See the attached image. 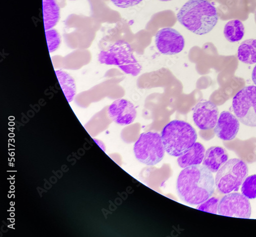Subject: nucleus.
I'll return each instance as SVG.
<instances>
[{"mask_svg":"<svg viewBox=\"0 0 256 237\" xmlns=\"http://www.w3.org/2000/svg\"><path fill=\"white\" fill-rule=\"evenodd\" d=\"M216 181L208 169L197 165L182 169L178 178V196L184 202L191 205H199L214 193Z\"/></svg>","mask_w":256,"mask_h":237,"instance_id":"f257e3e1","label":"nucleus"},{"mask_svg":"<svg viewBox=\"0 0 256 237\" xmlns=\"http://www.w3.org/2000/svg\"><path fill=\"white\" fill-rule=\"evenodd\" d=\"M179 23L198 35L208 34L218 23L217 10L206 0H189L177 15Z\"/></svg>","mask_w":256,"mask_h":237,"instance_id":"f03ea898","label":"nucleus"},{"mask_svg":"<svg viewBox=\"0 0 256 237\" xmlns=\"http://www.w3.org/2000/svg\"><path fill=\"white\" fill-rule=\"evenodd\" d=\"M161 137L166 152L176 157L185 154L198 139L194 127L188 122L178 120L168 123L162 129Z\"/></svg>","mask_w":256,"mask_h":237,"instance_id":"7ed1b4c3","label":"nucleus"},{"mask_svg":"<svg viewBox=\"0 0 256 237\" xmlns=\"http://www.w3.org/2000/svg\"><path fill=\"white\" fill-rule=\"evenodd\" d=\"M98 59L101 64L117 66L124 73L134 77L142 70L130 45L124 40L118 41L108 50L100 51Z\"/></svg>","mask_w":256,"mask_h":237,"instance_id":"20e7f679","label":"nucleus"},{"mask_svg":"<svg viewBox=\"0 0 256 237\" xmlns=\"http://www.w3.org/2000/svg\"><path fill=\"white\" fill-rule=\"evenodd\" d=\"M248 173L247 164L243 160L234 158L228 160L218 170L216 185L222 194L238 191Z\"/></svg>","mask_w":256,"mask_h":237,"instance_id":"39448f33","label":"nucleus"},{"mask_svg":"<svg viewBox=\"0 0 256 237\" xmlns=\"http://www.w3.org/2000/svg\"><path fill=\"white\" fill-rule=\"evenodd\" d=\"M134 150L136 159L149 166L162 161L166 152L161 135L154 132L140 134L134 144Z\"/></svg>","mask_w":256,"mask_h":237,"instance_id":"423d86ee","label":"nucleus"},{"mask_svg":"<svg viewBox=\"0 0 256 237\" xmlns=\"http://www.w3.org/2000/svg\"><path fill=\"white\" fill-rule=\"evenodd\" d=\"M234 114L244 125L256 127V86H246L232 99Z\"/></svg>","mask_w":256,"mask_h":237,"instance_id":"0eeeda50","label":"nucleus"},{"mask_svg":"<svg viewBox=\"0 0 256 237\" xmlns=\"http://www.w3.org/2000/svg\"><path fill=\"white\" fill-rule=\"evenodd\" d=\"M218 213L224 216L249 219L252 213V208L248 199L242 193L230 192L220 201Z\"/></svg>","mask_w":256,"mask_h":237,"instance_id":"6e6552de","label":"nucleus"},{"mask_svg":"<svg viewBox=\"0 0 256 237\" xmlns=\"http://www.w3.org/2000/svg\"><path fill=\"white\" fill-rule=\"evenodd\" d=\"M156 45L161 54L174 55L182 51L185 46V40L178 31L166 28L160 30L156 34Z\"/></svg>","mask_w":256,"mask_h":237,"instance_id":"1a4fd4ad","label":"nucleus"},{"mask_svg":"<svg viewBox=\"0 0 256 237\" xmlns=\"http://www.w3.org/2000/svg\"><path fill=\"white\" fill-rule=\"evenodd\" d=\"M218 106L212 101L201 100L193 109V119L201 130L206 131L214 128L218 120Z\"/></svg>","mask_w":256,"mask_h":237,"instance_id":"9d476101","label":"nucleus"},{"mask_svg":"<svg viewBox=\"0 0 256 237\" xmlns=\"http://www.w3.org/2000/svg\"><path fill=\"white\" fill-rule=\"evenodd\" d=\"M108 114L113 121L120 125L132 123L137 116L136 107L124 99L115 100L108 108Z\"/></svg>","mask_w":256,"mask_h":237,"instance_id":"9b49d317","label":"nucleus"},{"mask_svg":"<svg viewBox=\"0 0 256 237\" xmlns=\"http://www.w3.org/2000/svg\"><path fill=\"white\" fill-rule=\"evenodd\" d=\"M240 128L238 118L228 111L222 112L214 128L216 135L224 141H230L236 138Z\"/></svg>","mask_w":256,"mask_h":237,"instance_id":"f8f14e48","label":"nucleus"},{"mask_svg":"<svg viewBox=\"0 0 256 237\" xmlns=\"http://www.w3.org/2000/svg\"><path fill=\"white\" fill-rule=\"evenodd\" d=\"M228 159V155L224 148L220 146H212L206 151L202 165L212 173H216Z\"/></svg>","mask_w":256,"mask_h":237,"instance_id":"ddd939ff","label":"nucleus"},{"mask_svg":"<svg viewBox=\"0 0 256 237\" xmlns=\"http://www.w3.org/2000/svg\"><path fill=\"white\" fill-rule=\"evenodd\" d=\"M206 149L204 146L196 142L187 152L178 159V165L182 168L200 165L203 161Z\"/></svg>","mask_w":256,"mask_h":237,"instance_id":"4468645a","label":"nucleus"},{"mask_svg":"<svg viewBox=\"0 0 256 237\" xmlns=\"http://www.w3.org/2000/svg\"><path fill=\"white\" fill-rule=\"evenodd\" d=\"M45 30L54 29L60 19V8L56 0H42Z\"/></svg>","mask_w":256,"mask_h":237,"instance_id":"2eb2a0df","label":"nucleus"},{"mask_svg":"<svg viewBox=\"0 0 256 237\" xmlns=\"http://www.w3.org/2000/svg\"><path fill=\"white\" fill-rule=\"evenodd\" d=\"M56 74L68 101L72 102L76 93V86L74 79L70 74L62 70L56 71Z\"/></svg>","mask_w":256,"mask_h":237,"instance_id":"dca6fc26","label":"nucleus"},{"mask_svg":"<svg viewBox=\"0 0 256 237\" xmlns=\"http://www.w3.org/2000/svg\"><path fill=\"white\" fill-rule=\"evenodd\" d=\"M238 58L246 64L256 63V39H248L241 43L238 49Z\"/></svg>","mask_w":256,"mask_h":237,"instance_id":"f3484780","label":"nucleus"},{"mask_svg":"<svg viewBox=\"0 0 256 237\" xmlns=\"http://www.w3.org/2000/svg\"><path fill=\"white\" fill-rule=\"evenodd\" d=\"M245 29L242 22L232 20L228 22L224 29V34L226 39L231 43L240 41L244 36Z\"/></svg>","mask_w":256,"mask_h":237,"instance_id":"a211bd4d","label":"nucleus"},{"mask_svg":"<svg viewBox=\"0 0 256 237\" xmlns=\"http://www.w3.org/2000/svg\"><path fill=\"white\" fill-rule=\"evenodd\" d=\"M243 195L248 199L256 198V174L246 178L241 188Z\"/></svg>","mask_w":256,"mask_h":237,"instance_id":"6ab92c4d","label":"nucleus"},{"mask_svg":"<svg viewBox=\"0 0 256 237\" xmlns=\"http://www.w3.org/2000/svg\"><path fill=\"white\" fill-rule=\"evenodd\" d=\"M48 50L50 53L56 52L60 47L61 38L58 32L54 29L46 31Z\"/></svg>","mask_w":256,"mask_h":237,"instance_id":"aec40b11","label":"nucleus"},{"mask_svg":"<svg viewBox=\"0 0 256 237\" xmlns=\"http://www.w3.org/2000/svg\"><path fill=\"white\" fill-rule=\"evenodd\" d=\"M219 199L216 197H210L206 201L198 205L197 209L213 214L218 213Z\"/></svg>","mask_w":256,"mask_h":237,"instance_id":"412c9836","label":"nucleus"},{"mask_svg":"<svg viewBox=\"0 0 256 237\" xmlns=\"http://www.w3.org/2000/svg\"><path fill=\"white\" fill-rule=\"evenodd\" d=\"M143 0H112V3L118 8L126 9L135 7Z\"/></svg>","mask_w":256,"mask_h":237,"instance_id":"4be33fe9","label":"nucleus"},{"mask_svg":"<svg viewBox=\"0 0 256 237\" xmlns=\"http://www.w3.org/2000/svg\"><path fill=\"white\" fill-rule=\"evenodd\" d=\"M252 78L253 82L256 85V65L253 69L252 74Z\"/></svg>","mask_w":256,"mask_h":237,"instance_id":"5701e85b","label":"nucleus"},{"mask_svg":"<svg viewBox=\"0 0 256 237\" xmlns=\"http://www.w3.org/2000/svg\"><path fill=\"white\" fill-rule=\"evenodd\" d=\"M159 1L162 2H168L172 1V0H159Z\"/></svg>","mask_w":256,"mask_h":237,"instance_id":"b1692460","label":"nucleus"},{"mask_svg":"<svg viewBox=\"0 0 256 237\" xmlns=\"http://www.w3.org/2000/svg\"><path fill=\"white\" fill-rule=\"evenodd\" d=\"M69 1H76V0H69Z\"/></svg>","mask_w":256,"mask_h":237,"instance_id":"393cba45","label":"nucleus"}]
</instances>
